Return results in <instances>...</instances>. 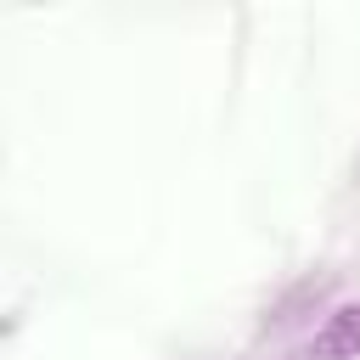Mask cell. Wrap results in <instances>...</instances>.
<instances>
[{
	"label": "cell",
	"mask_w": 360,
	"mask_h": 360,
	"mask_svg": "<svg viewBox=\"0 0 360 360\" xmlns=\"http://www.w3.org/2000/svg\"><path fill=\"white\" fill-rule=\"evenodd\" d=\"M309 354H315V360H360V304H338V309L315 326Z\"/></svg>",
	"instance_id": "cell-1"
}]
</instances>
